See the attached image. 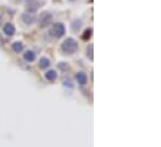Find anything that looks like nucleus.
Returning a JSON list of instances; mask_svg holds the SVG:
<instances>
[{
    "instance_id": "f257e3e1",
    "label": "nucleus",
    "mask_w": 161,
    "mask_h": 147,
    "mask_svg": "<svg viewBox=\"0 0 161 147\" xmlns=\"http://www.w3.org/2000/svg\"><path fill=\"white\" fill-rule=\"evenodd\" d=\"M60 50L65 55H73V54H75L79 50V44H78V41L75 39L68 38V39H65L61 43Z\"/></svg>"
},
{
    "instance_id": "f03ea898",
    "label": "nucleus",
    "mask_w": 161,
    "mask_h": 147,
    "mask_svg": "<svg viewBox=\"0 0 161 147\" xmlns=\"http://www.w3.org/2000/svg\"><path fill=\"white\" fill-rule=\"evenodd\" d=\"M65 33H66V27L62 22L53 24L50 26V29H49V31H48L49 36H51L53 39H60V38H62L64 35H65Z\"/></svg>"
},
{
    "instance_id": "7ed1b4c3",
    "label": "nucleus",
    "mask_w": 161,
    "mask_h": 147,
    "mask_svg": "<svg viewBox=\"0 0 161 147\" xmlns=\"http://www.w3.org/2000/svg\"><path fill=\"white\" fill-rule=\"evenodd\" d=\"M36 20H38V26L40 29H45V27H49V25H51V22H53V15L49 11H44V13H41L39 15V18Z\"/></svg>"
},
{
    "instance_id": "20e7f679",
    "label": "nucleus",
    "mask_w": 161,
    "mask_h": 147,
    "mask_svg": "<svg viewBox=\"0 0 161 147\" xmlns=\"http://www.w3.org/2000/svg\"><path fill=\"white\" fill-rule=\"evenodd\" d=\"M43 4H44L43 0H26L25 2V10H26V13L35 14Z\"/></svg>"
},
{
    "instance_id": "39448f33",
    "label": "nucleus",
    "mask_w": 161,
    "mask_h": 147,
    "mask_svg": "<svg viewBox=\"0 0 161 147\" xmlns=\"http://www.w3.org/2000/svg\"><path fill=\"white\" fill-rule=\"evenodd\" d=\"M21 21L25 24V25H33L35 21H36V15L33 14V13H24L21 14Z\"/></svg>"
},
{
    "instance_id": "423d86ee",
    "label": "nucleus",
    "mask_w": 161,
    "mask_h": 147,
    "mask_svg": "<svg viewBox=\"0 0 161 147\" xmlns=\"http://www.w3.org/2000/svg\"><path fill=\"white\" fill-rule=\"evenodd\" d=\"M3 31H4V34L6 35V36H13V35H15V26H14V24H11V22H6L5 25H4V27H3Z\"/></svg>"
},
{
    "instance_id": "0eeeda50",
    "label": "nucleus",
    "mask_w": 161,
    "mask_h": 147,
    "mask_svg": "<svg viewBox=\"0 0 161 147\" xmlns=\"http://www.w3.org/2000/svg\"><path fill=\"white\" fill-rule=\"evenodd\" d=\"M23 56H24V60L26 63H33V61H35V59H36V54L33 50H26L23 54Z\"/></svg>"
},
{
    "instance_id": "6e6552de",
    "label": "nucleus",
    "mask_w": 161,
    "mask_h": 147,
    "mask_svg": "<svg viewBox=\"0 0 161 147\" xmlns=\"http://www.w3.org/2000/svg\"><path fill=\"white\" fill-rule=\"evenodd\" d=\"M75 79H76V81H78V84L79 85H86L87 84V76H86V74L85 72H83V71H79V72H76V75H75Z\"/></svg>"
},
{
    "instance_id": "1a4fd4ad",
    "label": "nucleus",
    "mask_w": 161,
    "mask_h": 147,
    "mask_svg": "<svg viewBox=\"0 0 161 147\" xmlns=\"http://www.w3.org/2000/svg\"><path fill=\"white\" fill-rule=\"evenodd\" d=\"M11 50L15 52V54H21L24 51V44L21 41H14L11 44Z\"/></svg>"
},
{
    "instance_id": "9d476101",
    "label": "nucleus",
    "mask_w": 161,
    "mask_h": 147,
    "mask_svg": "<svg viewBox=\"0 0 161 147\" xmlns=\"http://www.w3.org/2000/svg\"><path fill=\"white\" fill-rule=\"evenodd\" d=\"M39 69H41V70H45V69H49L50 67V65H51V61H50V59H48V57H41L40 60H39Z\"/></svg>"
},
{
    "instance_id": "9b49d317",
    "label": "nucleus",
    "mask_w": 161,
    "mask_h": 147,
    "mask_svg": "<svg viewBox=\"0 0 161 147\" xmlns=\"http://www.w3.org/2000/svg\"><path fill=\"white\" fill-rule=\"evenodd\" d=\"M44 76H45V79H46L49 82H54V81L56 80V77H57V72H56L55 70H48V71L44 74Z\"/></svg>"
},
{
    "instance_id": "f8f14e48",
    "label": "nucleus",
    "mask_w": 161,
    "mask_h": 147,
    "mask_svg": "<svg viewBox=\"0 0 161 147\" xmlns=\"http://www.w3.org/2000/svg\"><path fill=\"white\" fill-rule=\"evenodd\" d=\"M91 34H92V29H86V30L84 31V35L81 36V39L86 41V40H89L91 38Z\"/></svg>"
},
{
    "instance_id": "ddd939ff",
    "label": "nucleus",
    "mask_w": 161,
    "mask_h": 147,
    "mask_svg": "<svg viewBox=\"0 0 161 147\" xmlns=\"http://www.w3.org/2000/svg\"><path fill=\"white\" fill-rule=\"evenodd\" d=\"M92 50H94V46L90 44L89 46H87V49H86V56L90 59V60L92 61L94 60V56H92Z\"/></svg>"
},
{
    "instance_id": "4468645a",
    "label": "nucleus",
    "mask_w": 161,
    "mask_h": 147,
    "mask_svg": "<svg viewBox=\"0 0 161 147\" xmlns=\"http://www.w3.org/2000/svg\"><path fill=\"white\" fill-rule=\"evenodd\" d=\"M80 27H81V21H79V20H75V21L73 22V30L78 31Z\"/></svg>"
},
{
    "instance_id": "2eb2a0df",
    "label": "nucleus",
    "mask_w": 161,
    "mask_h": 147,
    "mask_svg": "<svg viewBox=\"0 0 161 147\" xmlns=\"http://www.w3.org/2000/svg\"><path fill=\"white\" fill-rule=\"evenodd\" d=\"M2 21H3V19H2V16H0V25H2Z\"/></svg>"
},
{
    "instance_id": "dca6fc26",
    "label": "nucleus",
    "mask_w": 161,
    "mask_h": 147,
    "mask_svg": "<svg viewBox=\"0 0 161 147\" xmlns=\"http://www.w3.org/2000/svg\"><path fill=\"white\" fill-rule=\"evenodd\" d=\"M69 2H75V0H69Z\"/></svg>"
}]
</instances>
